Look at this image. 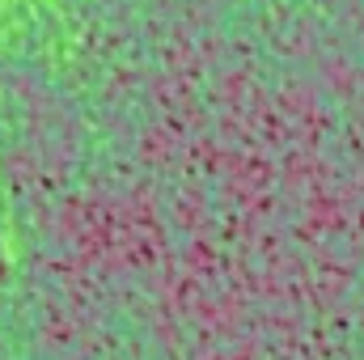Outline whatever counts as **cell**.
Masks as SVG:
<instances>
[]
</instances>
